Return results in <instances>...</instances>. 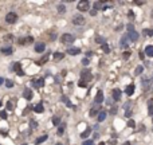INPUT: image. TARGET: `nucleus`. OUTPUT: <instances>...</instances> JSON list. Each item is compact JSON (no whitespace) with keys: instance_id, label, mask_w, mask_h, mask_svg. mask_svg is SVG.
Wrapping results in <instances>:
<instances>
[{"instance_id":"f257e3e1","label":"nucleus","mask_w":153,"mask_h":145,"mask_svg":"<svg viewBox=\"0 0 153 145\" xmlns=\"http://www.w3.org/2000/svg\"><path fill=\"white\" fill-rule=\"evenodd\" d=\"M74 40H75V38H74V35H71V34H63L60 36V42L63 44H71Z\"/></svg>"},{"instance_id":"f03ea898","label":"nucleus","mask_w":153,"mask_h":145,"mask_svg":"<svg viewBox=\"0 0 153 145\" xmlns=\"http://www.w3.org/2000/svg\"><path fill=\"white\" fill-rule=\"evenodd\" d=\"M16 20H18V15L15 12H8L6 15V22L8 24H13V23H16Z\"/></svg>"},{"instance_id":"7ed1b4c3","label":"nucleus","mask_w":153,"mask_h":145,"mask_svg":"<svg viewBox=\"0 0 153 145\" xmlns=\"http://www.w3.org/2000/svg\"><path fill=\"white\" fill-rule=\"evenodd\" d=\"M89 7H90V3L87 2V0H81V2H78V10L81 12L89 11Z\"/></svg>"},{"instance_id":"20e7f679","label":"nucleus","mask_w":153,"mask_h":145,"mask_svg":"<svg viewBox=\"0 0 153 145\" xmlns=\"http://www.w3.org/2000/svg\"><path fill=\"white\" fill-rule=\"evenodd\" d=\"M81 77H82V81H85V82L91 81V78H93L91 71H90V70H83V71L81 73Z\"/></svg>"},{"instance_id":"39448f33","label":"nucleus","mask_w":153,"mask_h":145,"mask_svg":"<svg viewBox=\"0 0 153 145\" xmlns=\"http://www.w3.org/2000/svg\"><path fill=\"white\" fill-rule=\"evenodd\" d=\"M73 23L75 26H83L85 24V18L82 15H75L73 18Z\"/></svg>"},{"instance_id":"423d86ee","label":"nucleus","mask_w":153,"mask_h":145,"mask_svg":"<svg viewBox=\"0 0 153 145\" xmlns=\"http://www.w3.org/2000/svg\"><path fill=\"white\" fill-rule=\"evenodd\" d=\"M129 43H130V39H129V36H128V35H124L122 39H121V42H119V47L126 49L128 46H129Z\"/></svg>"},{"instance_id":"0eeeda50","label":"nucleus","mask_w":153,"mask_h":145,"mask_svg":"<svg viewBox=\"0 0 153 145\" xmlns=\"http://www.w3.org/2000/svg\"><path fill=\"white\" fill-rule=\"evenodd\" d=\"M12 69H13V70H15V71H16V74H18L19 77L24 75V71H23V70H22V66H20V63H19V62H15V63H13Z\"/></svg>"},{"instance_id":"6e6552de","label":"nucleus","mask_w":153,"mask_h":145,"mask_svg":"<svg viewBox=\"0 0 153 145\" xmlns=\"http://www.w3.org/2000/svg\"><path fill=\"white\" fill-rule=\"evenodd\" d=\"M121 94H122V91L119 90V89H113V91H112V98H113V101H119V98H121Z\"/></svg>"},{"instance_id":"1a4fd4ad","label":"nucleus","mask_w":153,"mask_h":145,"mask_svg":"<svg viewBox=\"0 0 153 145\" xmlns=\"http://www.w3.org/2000/svg\"><path fill=\"white\" fill-rule=\"evenodd\" d=\"M128 36H129V39H130V42H137L138 38H140V35H138L137 31H130L128 34Z\"/></svg>"},{"instance_id":"9d476101","label":"nucleus","mask_w":153,"mask_h":145,"mask_svg":"<svg viewBox=\"0 0 153 145\" xmlns=\"http://www.w3.org/2000/svg\"><path fill=\"white\" fill-rule=\"evenodd\" d=\"M34 42V38L32 36H26V38H20L19 39V43L20 44H30Z\"/></svg>"},{"instance_id":"9b49d317","label":"nucleus","mask_w":153,"mask_h":145,"mask_svg":"<svg viewBox=\"0 0 153 145\" xmlns=\"http://www.w3.org/2000/svg\"><path fill=\"white\" fill-rule=\"evenodd\" d=\"M46 50V44L43 43V42H39V43L35 44V51L36 53H44Z\"/></svg>"},{"instance_id":"f8f14e48","label":"nucleus","mask_w":153,"mask_h":145,"mask_svg":"<svg viewBox=\"0 0 153 145\" xmlns=\"http://www.w3.org/2000/svg\"><path fill=\"white\" fill-rule=\"evenodd\" d=\"M32 85H34L35 87H42V86H44V78L32 79Z\"/></svg>"},{"instance_id":"ddd939ff","label":"nucleus","mask_w":153,"mask_h":145,"mask_svg":"<svg viewBox=\"0 0 153 145\" xmlns=\"http://www.w3.org/2000/svg\"><path fill=\"white\" fill-rule=\"evenodd\" d=\"M94 101H95V104H98V105L103 101V93H102V90H98L97 95H95V98H94Z\"/></svg>"},{"instance_id":"4468645a","label":"nucleus","mask_w":153,"mask_h":145,"mask_svg":"<svg viewBox=\"0 0 153 145\" xmlns=\"http://www.w3.org/2000/svg\"><path fill=\"white\" fill-rule=\"evenodd\" d=\"M23 97H24L26 100H28V101H30L31 98H32V91H31V89L26 87L24 90H23Z\"/></svg>"},{"instance_id":"2eb2a0df","label":"nucleus","mask_w":153,"mask_h":145,"mask_svg":"<svg viewBox=\"0 0 153 145\" xmlns=\"http://www.w3.org/2000/svg\"><path fill=\"white\" fill-rule=\"evenodd\" d=\"M0 53L3 55H11L13 53V49L12 47H2L0 49Z\"/></svg>"},{"instance_id":"dca6fc26","label":"nucleus","mask_w":153,"mask_h":145,"mask_svg":"<svg viewBox=\"0 0 153 145\" xmlns=\"http://www.w3.org/2000/svg\"><path fill=\"white\" fill-rule=\"evenodd\" d=\"M69 55H78V54H81V49H78V47H71V49H69L67 51H66Z\"/></svg>"},{"instance_id":"f3484780","label":"nucleus","mask_w":153,"mask_h":145,"mask_svg":"<svg viewBox=\"0 0 153 145\" xmlns=\"http://www.w3.org/2000/svg\"><path fill=\"white\" fill-rule=\"evenodd\" d=\"M106 116H108V113L105 110H101L98 113V116H97V120H98V122H102V121H105V118H106Z\"/></svg>"},{"instance_id":"a211bd4d","label":"nucleus","mask_w":153,"mask_h":145,"mask_svg":"<svg viewBox=\"0 0 153 145\" xmlns=\"http://www.w3.org/2000/svg\"><path fill=\"white\" fill-rule=\"evenodd\" d=\"M101 111V107L99 106H94L91 110H90V117H95V116H98V113Z\"/></svg>"},{"instance_id":"6ab92c4d","label":"nucleus","mask_w":153,"mask_h":145,"mask_svg":"<svg viewBox=\"0 0 153 145\" xmlns=\"http://www.w3.org/2000/svg\"><path fill=\"white\" fill-rule=\"evenodd\" d=\"M134 85H133V83H130V85H129L126 89H125V93H126V95H132L133 93H134Z\"/></svg>"},{"instance_id":"aec40b11","label":"nucleus","mask_w":153,"mask_h":145,"mask_svg":"<svg viewBox=\"0 0 153 145\" xmlns=\"http://www.w3.org/2000/svg\"><path fill=\"white\" fill-rule=\"evenodd\" d=\"M144 53H145V55H148V57H153V46H146Z\"/></svg>"},{"instance_id":"412c9836","label":"nucleus","mask_w":153,"mask_h":145,"mask_svg":"<svg viewBox=\"0 0 153 145\" xmlns=\"http://www.w3.org/2000/svg\"><path fill=\"white\" fill-rule=\"evenodd\" d=\"M141 83H142V86H144L145 89H148V86H149V85H152V83H150V81H149V79H148L146 77H142V79H141Z\"/></svg>"},{"instance_id":"4be33fe9","label":"nucleus","mask_w":153,"mask_h":145,"mask_svg":"<svg viewBox=\"0 0 153 145\" xmlns=\"http://www.w3.org/2000/svg\"><path fill=\"white\" fill-rule=\"evenodd\" d=\"M43 110H44V107H43L42 104H38L36 106H34V111H35V113H43Z\"/></svg>"},{"instance_id":"5701e85b","label":"nucleus","mask_w":153,"mask_h":145,"mask_svg":"<svg viewBox=\"0 0 153 145\" xmlns=\"http://www.w3.org/2000/svg\"><path fill=\"white\" fill-rule=\"evenodd\" d=\"M52 57H54L55 60H60V59H63L65 54H63V53H58V51H56V53H54V55H52Z\"/></svg>"},{"instance_id":"b1692460","label":"nucleus","mask_w":153,"mask_h":145,"mask_svg":"<svg viewBox=\"0 0 153 145\" xmlns=\"http://www.w3.org/2000/svg\"><path fill=\"white\" fill-rule=\"evenodd\" d=\"M90 133H91V128H87V129L85 130V132L81 133V137H82V138H86V137H89V136H90Z\"/></svg>"},{"instance_id":"393cba45","label":"nucleus","mask_w":153,"mask_h":145,"mask_svg":"<svg viewBox=\"0 0 153 145\" xmlns=\"http://www.w3.org/2000/svg\"><path fill=\"white\" fill-rule=\"evenodd\" d=\"M62 101H63L65 104L67 105V107H74V106H73V104H71V102H70V100H69L67 97H65V95H63V97H62Z\"/></svg>"},{"instance_id":"a878e982","label":"nucleus","mask_w":153,"mask_h":145,"mask_svg":"<svg viewBox=\"0 0 153 145\" xmlns=\"http://www.w3.org/2000/svg\"><path fill=\"white\" fill-rule=\"evenodd\" d=\"M47 138H49V137H47V134H44V136H40L39 138H36V141H35V144H42L43 141H46Z\"/></svg>"},{"instance_id":"bb28decb","label":"nucleus","mask_w":153,"mask_h":145,"mask_svg":"<svg viewBox=\"0 0 153 145\" xmlns=\"http://www.w3.org/2000/svg\"><path fill=\"white\" fill-rule=\"evenodd\" d=\"M142 71H144V67H142V66H137L136 70H134V74H136V75H141Z\"/></svg>"},{"instance_id":"cd10ccee","label":"nucleus","mask_w":153,"mask_h":145,"mask_svg":"<svg viewBox=\"0 0 153 145\" xmlns=\"http://www.w3.org/2000/svg\"><path fill=\"white\" fill-rule=\"evenodd\" d=\"M94 10H102V2H94Z\"/></svg>"},{"instance_id":"c85d7f7f","label":"nucleus","mask_w":153,"mask_h":145,"mask_svg":"<svg viewBox=\"0 0 153 145\" xmlns=\"http://www.w3.org/2000/svg\"><path fill=\"white\" fill-rule=\"evenodd\" d=\"M12 40H13V35L12 34L4 35V42H12Z\"/></svg>"},{"instance_id":"c756f323","label":"nucleus","mask_w":153,"mask_h":145,"mask_svg":"<svg viewBox=\"0 0 153 145\" xmlns=\"http://www.w3.org/2000/svg\"><path fill=\"white\" fill-rule=\"evenodd\" d=\"M6 86L8 87V89H11V87H13V85H15V83H13V81H11V79H6Z\"/></svg>"},{"instance_id":"7c9ffc66","label":"nucleus","mask_w":153,"mask_h":145,"mask_svg":"<svg viewBox=\"0 0 153 145\" xmlns=\"http://www.w3.org/2000/svg\"><path fill=\"white\" fill-rule=\"evenodd\" d=\"M65 128H66V124H62V125L59 126V128H58V134H59V136H62V134H63V132H65Z\"/></svg>"},{"instance_id":"2f4dec72","label":"nucleus","mask_w":153,"mask_h":145,"mask_svg":"<svg viewBox=\"0 0 153 145\" xmlns=\"http://www.w3.org/2000/svg\"><path fill=\"white\" fill-rule=\"evenodd\" d=\"M102 50H103V53H106V54L110 53V47H109V44H108V43L102 44Z\"/></svg>"},{"instance_id":"473e14b6","label":"nucleus","mask_w":153,"mask_h":145,"mask_svg":"<svg viewBox=\"0 0 153 145\" xmlns=\"http://www.w3.org/2000/svg\"><path fill=\"white\" fill-rule=\"evenodd\" d=\"M52 124H54V125H59L60 124V118H59V117H52Z\"/></svg>"},{"instance_id":"72a5a7b5","label":"nucleus","mask_w":153,"mask_h":145,"mask_svg":"<svg viewBox=\"0 0 153 145\" xmlns=\"http://www.w3.org/2000/svg\"><path fill=\"white\" fill-rule=\"evenodd\" d=\"M144 35H146V36H153V30H149V28L144 30Z\"/></svg>"},{"instance_id":"f704fd0d","label":"nucleus","mask_w":153,"mask_h":145,"mask_svg":"<svg viewBox=\"0 0 153 145\" xmlns=\"http://www.w3.org/2000/svg\"><path fill=\"white\" fill-rule=\"evenodd\" d=\"M66 11V7L63 6V4H59V6H58V12L59 13H63Z\"/></svg>"},{"instance_id":"c9c22d12","label":"nucleus","mask_w":153,"mask_h":145,"mask_svg":"<svg viewBox=\"0 0 153 145\" xmlns=\"http://www.w3.org/2000/svg\"><path fill=\"white\" fill-rule=\"evenodd\" d=\"M7 110H13V104H12V101H8V102H7Z\"/></svg>"},{"instance_id":"e433bc0d","label":"nucleus","mask_w":153,"mask_h":145,"mask_svg":"<svg viewBox=\"0 0 153 145\" xmlns=\"http://www.w3.org/2000/svg\"><path fill=\"white\" fill-rule=\"evenodd\" d=\"M0 118L2 120H7V111H0Z\"/></svg>"},{"instance_id":"4c0bfd02","label":"nucleus","mask_w":153,"mask_h":145,"mask_svg":"<svg viewBox=\"0 0 153 145\" xmlns=\"http://www.w3.org/2000/svg\"><path fill=\"white\" fill-rule=\"evenodd\" d=\"M128 126H129V128H134V126H136V122H134L133 120H129V121H128Z\"/></svg>"},{"instance_id":"58836bf2","label":"nucleus","mask_w":153,"mask_h":145,"mask_svg":"<svg viewBox=\"0 0 153 145\" xmlns=\"http://www.w3.org/2000/svg\"><path fill=\"white\" fill-rule=\"evenodd\" d=\"M30 126H31V129H35L36 128V126H38V122H36V121H30Z\"/></svg>"},{"instance_id":"ea45409f","label":"nucleus","mask_w":153,"mask_h":145,"mask_svg":"<svg viewBox=\"0 0 153 145\" xmlns=\"http://www.w3.org/2000/svg\"><path fill=\"white\" fill-rule=\"evenodd\" d=\"M95 42H97V43H99V44H105V40H103L102 38H99V36H97V38H95Z\"/></svg>"},{"instance_id":"a19ab883","label":"nucleus","mask_w":153,"mask_h":145,"mask_svg":"<svg viewBox=\"0 0 153 145\" xmlns=\"http://www.w3.org/2000/svg\"><path fill=\"white\" fill-rule=\"evenodd\" d=\"M78 86H79V87H86V86H87V82H85V81H79Z\"/></svg>"},{"instance_id":"79ce46f5","label":"nucleus","mask_w":153,"mask_h":145,"mask_svg":"<svg viewBox=\"0 0 153 145\" xmlns=\"http://www.w3.org/2000/svg\"><path fill=\"white\" fill-rule=\"evenodd\" d=\"M122 57H124V59H128L129 57H130V51H125V53H124V55H122Z\"/></svg>"},{"instance_id":"37998d69","label":"nucleus","mask_w":153,"mask_h":145,"mask_svg":"<svg viewBox=\"0 0 153 145\" xmlns=\"http://www.w3.org/2000/svg\"><path fill=\"white\" fill-rule=\"evenodd\" d=\"M82 145H93V140H86L82 142Z\"/></svg>"},{"instance_id":"c03bdc74","label":"nucleus","mask_w":153,"mask_h":145,"mask_svg":"<svg viewBox=\"0 0 153 145\" xmlns=\"http://www.w3.org/2000/svg\"><path fill=\"white\" fill-rule=\"evenodd\" d=\"M89 63H90V60H89L87 58H85V59H82V65H83V66H87Z\"/></svg>"},{"instance_id":"a18cd8bd","label":"nucleus","mask_w":153,"mask_h":145,"mask_svg":"<svg viewBox=\"0 0 153 145\" xmlns=\"http://www.w3.org/2000/svg\"><path fill=\"white\" fill-rule=\"evenodd\" d=\"M128 31H129V32H130V31H134V26L129 23V24H128Z\"/></svg>"},{"instance_id":"49530a36","label":"nucleus","mask_w":153,"mask_h":145,"mask_svg":"<svg viewBox=\"0 0 153 145\" xmlns=\"http://www.w3.org/2000/svg\"><path fill=\"white\" fill-rule=\"evenodd\" d=\"M138 57H140V59H144L145 58V53H144V51H140V53H138Z\"/></svg>"},{"instance_id":"de8ad7c7","label":"nucleus","mask_w":153,"mask_h":145,"mask_svg":"<svg viewBox=\"0 0 153 145\" xmlns=\"http://www.w3.org/2000/svg\"><path fill=\"white\" fill-rule=\"evenodd\" d=\"M148 111H149V114H153V104L149 105V109H148Z\"/></svg>"},{"instance_id":"09e8293b","label":"nucleus","mask_w":153,"mask_h":145,"mask_svg":"<svg viewBox=\"0 0 153 145\" xmlns=\"http://www.w3.org/2000/svg\"><path fill=\"white\" fill-rule=\"evenodd\" d=\"M90 15H91V16H95V15H97V11H95L94 8H93V10L90 11Z\"/></svg>"},{"instance_id":"8fccbe9b","label":"nucleus","mask_w":153,"mask_h":145,"mask_svg":"<svg viewBox=\"0 0 153 145\" xmlns=\"http://www.w3.org/2000/svg\"><path fill=\"white\" fill-rule=\"evenodd\" d=\"M91 55H93V53H91V51H87V53H86V58H90V57H91Z\"/></svg>"},{"instance_id":"3c124183","label":"nucleus","mask_w":153,"mask_h":145,"mask_svg":"<svg viewBox=\"0 0 153 145\" xmlns=\"http://www.w3.org/2000/svg\"><path fill=\"white\" fill-rule=\"evenodd\" d=\"M124 107H125L126 110H129V107H130V102H126V104H125V106H124Z\"/></svg>"},{"instance_id":"603ef678","label":"nucleus","mask_w":153,"mask_h":145,"mask_svg":"<svg viewBox=\"0 0 153 145\" xmlns=\"http://www.w3.org/2000/svg\"><path fill=\"white\" fill-rule=\"evenodd\" d=\"M116 111H117V107H114V106H113V107H112V110H110V113H112V114H114Z\"/></svg>"},{"instance_id":"864d4df0","label":"nucleus","mask_w":153,"mask_h":145,"mask_svg":"<svg viewBox=\"0 0 153 145\" xmlns=\"http://www.w3.org/2000/svg\"><path fill=\"white\" fill-rule=\"evenodd\" d=\"M106 104H108V106H110V105L113 104V98H112V100H108V101H106Z\"/></svg>"},{"instance_id":"5fc2aeb1","label":"nucleus","mask_w":153,"mask_h":145,"mask_svg":"<svg viewBox=\"0 0 153 145\" xmlns=\"http://www.w3.org/2000/svg\"><path fill=\"white\" fill-rule=\"evenodd\" d=\"M128 15H129V18H133V16H134V13H133V11H129Z\"/></svg>"},{"instance_id":"6e6d98bb","label":"nucleus","mask_w":153,"mask_h":145,"mask_svg":"<svg viewBox=\"0 0 153 145\" xmlns=\"http://www.w3.org/2000/svg\"><path fill=\"white\" fill-rule=\"evenodd\" d=\"M4 82H6V79H3L2 77H0V85H3V83H4Z\"/></svg>"},{"instance_id":"4d7b16f0","label":"nucleus","mask_w":153,"mask_h":145,"mask_svg":"<svg viewBox=\"0 0 153 145\" xmlns=\"http://www.w3.org/2000/svg\"><path fill=\"white\" fill-rule=\"evenodd\" d=\"M132 116V111H129V110H126V117H130Z\"/></svg>"},{"instance_id":"13d9d810","label":"nucleus","mask_w":153,"mask_h":145,"mask_svg":"<svg viewBox=\"0 0 153 145\" xmlns=\"http://www.w3.org/2000/svg\"><path fill=\"white\" fill-rule=\"evenodd\" d=\"M136 4H137V6H142V4H144V2H136Z\"/></svg>"},{"instance_id":"bf43d9fd","label":"nucleus","mask_w":153,"mask_h":145,"mask_svg":"<svg viewBox=\"0 0 153 145\" xmlns=\"http://www.w3.org/2000/svg\"><path fill=\"white\" fill-rule=\"evenodd\" d=\"M122 145H130V142H129V141H126V142H124Z\"/></svg>"},{"instance_id":"052dcab7","label":"nucleus","mask_w":153,"mask_h":145,"mask_svg":"<svg viewBox=\"0 0 153 145\" xmlns=\"http://www.w3.org/2000/svg\"><path fill=\"white\" fill-rule=\"evenodd\" d=\"M150 83H153V75H152V78H150Z\"/></svg>"},{"instance_id":"680f3d73","label":"nucleus","mask_w":153,"mask_h":145,"mask_svg":"<svg viewBox=\"0 0 153 145\" xmlns=\"http://www.w3.org/2000/svg\"><path fill=\"white\" fill-rule=\"evenodd\" d=\"M98 145H105V142H99Z\"/></svg>"},{"instance_id":"e2e57ef3","label":"nucleus","mask_w":153,"mask_h":145,"mask_svg":"<svg viewBox=\"0 0 153 145\" xmlns=\"http://www.w3.org/2000/svg\"><path fill=\"white\" fill-rule=\"evenodd\" d=\"M0 107H2V100H0Z\"/></svg>"},{"instance_id":"0e129e2a","label":"nucleus","mask_w":153,"mask_h":145,"mask_svg":"<svg viewBox=\"0 0 153 145\" xmlns=\"http://www.w3.org/2000/svg\"><path fill=\"white\" fill-rule=\"evenodd\" d=\"M55 145H62V144H55Z\"/></svg>"},{"instance_id":"69168bd1","label":"nucleus","mask_w":153,"mask_h":145,"mask_svg":"<svg viewBox=\"0 0 153 145\" xmlns=\"http://www.w3.org/2000/svg\"><path fill=\"white\" fill-rule=\"evenodd\" d=\"M152 16H153V11H152Z\"/></svg>"},{"instance_id":"338daca9","label":"nucleus","mask_w":153,"mask_h":145,"mask_svg":"<svg viewBox=\"0 0 153 145\" xmlns=\"http://www.w3.org/2000/svg\"><path fill=\"white\" fill-rule=\"evenodd\" d=\"M152 117H153V116H152ZM152 121H153V118H152Z\"/></svg>"}]
</instances>
